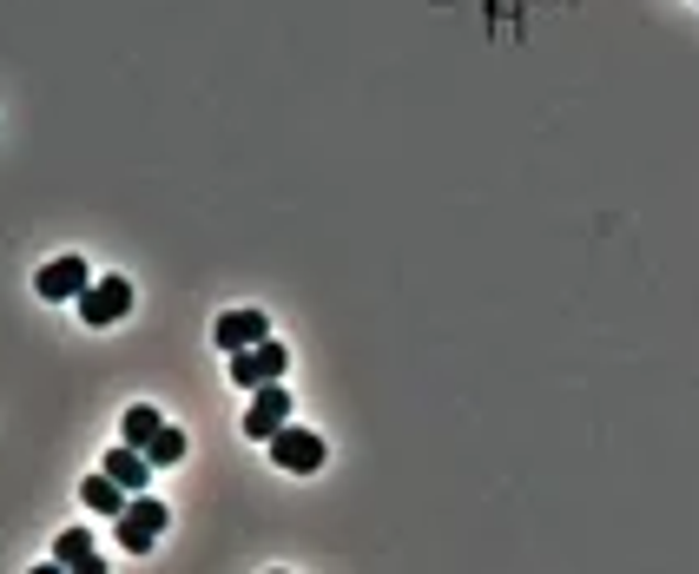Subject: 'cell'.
Wrapping results in <instances>:
<instances>
[{
	"label": "cell",
	"instance_id": "6da1fadb",
	"mask_svg": "<svg viewBox=\"0 0 699 574\" xmlns=\"http://www.w3.org/2000/svg\"><path fill=\"white\" fill-rule=\"evenodd\" d=\"M284 370H291V350H284L277 337H264V344H251V350H231V370H225V377H231L238 390H258V383H277Z\"/></svg>",
	"mask_w": 699,
	"mask_h": 574
},
{
	"label": "cell",
	"instance_id": "7a4b0ae2",
	"mask_svg": "<svg viewBox=\"0 0 699 574\" xmlns=\"http://www.w3.org/2000/svg\"><path fill=\"white\" fill-rule=\"evenodd\" d=\"M73 304H79V317H86L92 331H106V324H119V317L132 311V278H92Z\"/></svg>",
	"mask_w": 699,
	"mask_h": 574
},
{
	"label": "cell",
	"instance_id": "3957f363",
	"mask_svg": "<svg viewBox=\"0 0 699 574\" xmlns=\"http://www.w3.org/2000/svg\"><path fill=\"white\" fill-rule=\"evenodd\" d=\"M284 423H291V390H284V377H277V383H258V390H251V410H244V436H251V443H271Z\"/></svg>",
	"mask_w": 699,
	"mask_h": 574
},
{
	"label": "cell",
	"instance_id": "277c9868",
	"mask_svg": "<svg viewBox=\"0 0 699 574\" xmlns=\"http://www.w3.org/2000/svg\"><path fill=\"white\" fill-rule=\"evenodd\" d=\"M324 436H310V430H297V423H284L277 436H271V463L277 469H291V476H317L324 469Z\"/></svg>",
	"mask_w": 699,
	"mask_h": 574
},
{
	"label": "cell",
	"instance_id": "5b68a950",
	"mask_svg": "<svg viewBox=\"0 0 699 574\" xmlns=\"http://www.w3.org/2000/svg\"><path fill=\"white\" fill-rule=\"evenodd\" d=\"M159 529H165V502H152L145 489L119 509V542H125V555H145L152 542H159Z\"/></svg>",
	"mask_w": 699,
	"mask_h": 574
},
{
	"label": "cell",
	"instance_id": "8992f818",
	"mask_svg": "<svg viewBox=\"0 0 699 574\" xmlns=\"http://www.w3.org/2000/svg\"><path fill=\"white\" fill-rule=\"evenodd\" d=\"M86 284H92V271H86V258H73V251L40 271V297H46V304H73Z\"/></svg>",
	"mask_w": 699,
	"mask_h": 574
},
{
	"label": "cell",
	"instance_id": "52a82bcc",
	"mask_svg": "<svg viewBox=\"0 0 699 574\" xmlns=\"http://www.w3.org/2000/svg\"><path fill=\"white\" fill-rule=\"evenodd\" d=\"M211 337H218V350L231 357V350H251V344H264V337H271V317H264V311H225V317L211 324Z\"/></svg>",
	"mask_w": 699,
	"mask_h": 574
},
{
	"label": "cell",
	"instance_id": "ba28073f",
	"mask_svg": "<svg viewBox=\"0 0 699 574\" xmlns=\"http://www.w3.org/2000/svg\"><path fill=\"white\" fill-rule=\"evenodd\" d=\"M125 496H139L145 483H152V463H145V450H132V443H119V450H106V463H99Z\"/></svg>",
	"mask_w": 699,
	"mask_h": 574
},
{
	"label": "cell",
	"instance_id": "9c48e42d",
	"mask_svg": "<svg viewBox=\"0 0 699 574\" xmlns=\"http://www.w3.org/2000/svg\"><path fill=\"white\" fill-rule=\"evenodd\" d=\"M79 502H86V516H112V522H119V509H125L132 496H125V489L99 469V476H86V483H79Z\"/></svg>",
	"mask_w": 699,
	"mask_h": 574
},
{
	"label": "cell",
	"instance_id": "30bf717a",
	"mask_svg": "<svg viewBox=\"0 0 699 574\" xmlns=\"http://www.w3.org/2000/svg\"><path fill=\"white\" fill-rule=\"evenodd\" d=\"M53 562H59V568H99V555H92V529H66V535H59V542H53Z\"/></svg>",
	"mask_w": 699,
	"mask_h": 574
},
{
	"label": "cell",
	"instance_id": "8fae6325",
	"mask_svg": "<svg viewBox=\"0 0 699 574\" xmlns=\"http://www.w3.org/2000/svg\"><path fill=\"white\" fill-rule=\"evenodd\" d=\"M159 423H165V416H159V410H152V403H132V410H125V416H119V436H125V443H132V450H145V443H152V436H159Z\"/></svg>",
	"mask_w": 699,
	"mask_h": 574
},
{
	"label": "cell",
	"instance_id": "7c38bea8",
	"mask_svg": "<svg viewBox=\"0 0 699 574\" xmlns=\"http://www.w3.org/2000/svg\"><path fill=\"white\" fill-rule=\"evenodd\" d=\"M145 463H152V469H172V463H185V430H178V423H159V436L145 443Z\"/></svg>",
	"mask_w": 699,
	"mask_h": 574
}]
</instances>
